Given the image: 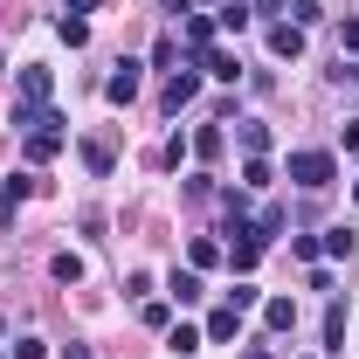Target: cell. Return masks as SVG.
I'll return each instance as SVG.
<instances>
[{
  "mask_svg": "<svg viewBox=\"0 0 359 359\" xmlns=\"http://www.w3.org/2000/svg\"><path fill=\"white\" fill-rule=\"evenodd\" d=\"M290 180H297V187H332V180H339V159H332V152H318V145H297V152H290Z\"/></svg>",
  "mask_w": 359,
  "mask_h": 359,
  "instance_id": "cell-1",
  "label": "cell"
},
{
  "mask_svg": "<svg viewBox=\"0 0 359 359\" xmlns=\"http://www.w3.org/2000/svg\"><path fill=\"white\" fill-rule=\"evenodd\" d=\"M69 118H55V125H42V132H28V166H48L62 145H69V132H62Z\"/></svg>",
  "mask_w": 359,
  "mask_h": 359,
  "instance_id": "cell-2",
  "label": "cell"
},
{
  "mask_svg": "<svg viewBox=\"0 0 359 359\" xmlns=\"http://www.w3.org/2000/svg\"><path fill=\"white\" fill-rule=\"evenodd\" d=\"M14 90H21V104H48V97H55V76H48L42 62H28V69L14 76Z\"/></svg>",
  "mask_w": 359,
  "mask_h": 359,
  "instance_id": "cell-3",
  "label": "cell"
},
{
  "mask_svg": "<svg viewBox=\"0 0 359 359\" xmlns=\"http://www.w3.org/2000/svg\"><path fill=\"white\" fill-rule=\"evenodd\" d=\"M35 194V173H14V180H0V228H14V208Z\"/></svg>",
  "mask_w": 359,
  "mask_h": 359,
  "instance_id": "cell-4",
  "label": "cell"
},
{
  "mask_svg": "<svg viewBox=\"0 0 359 359\" xmlns=\"http://www.w3.org/2000/svg\"><path fill=\"white\" fill-rule=\"evenodd\" d=\"M138 83H145V76H138V62H118V69L104 76V97H111V104H132Z\"/></svg>",
  "mask_w": 359,
  "mask_h": 359,
  "instance_id": "cell-5",
  "label": "cell"
},
{
  "mask_svg": "<svg viewBox=\"0 0 359 359\" xmlns=\"http://www.w3.org/2000/svg\"><path fill=\"white\" fill-rule=\"evenodd\" d=\"M194 97H201V62H194V69H180L173 83H166V111H173V118H180V111H187Z\"/></svg>",
  "mask_w": 359,
  "mask_h": 359,
  "instance_id": "cell-6",
  "label": "cell"
},
{
  "mask_svg": "<svg viewBox=\"0 0 359 359\" xmlns=\"http://www.w3.org/2000/svg\"><path fill=\"white\" fill-rule=\"evenodd\" d=\"M180 28H187V48H194V62H201V55L215 48V14H187Z\"/></svg>",
  "mask_w": 359,
  "mask_h": 359,
  "instance_id": "cell-7",
  "label": "cell"
},
{
  "mask_svg": "<svg viewBox=\"0 0 359 359\" xmlns=\"http://www.w3.org/2000/svg\"><path fill=\"white\" fill-rule=\"evenodd\" d=\"M269 55H283V62H297V55H304V28H290V21H276V28H269Z\"/></svg>",
  "mask_w": 359,
  "mask_h": 359,
  "instance_id": "cell-8",
  "label": "cell"
},
{
  "mask_svg": "<svg viewBox=\"0 0 359 359\" xmlns=\"http://www.w3.org/2000/svg\"><path fill=\"white\" fill-rule=\"evenodd\" d=\"M166 297H173V304H201V297H208V290H201V269H173V276H166Z\"/></svg>",
  "mask_w": 359,
  "mask_h": 359,
  "instance_id": "cell-9",
  "label": "cell"
},
{
  "mask_svg": "<svg viewBox=\"0 0 359 359\" xmlns=\"http://www.w3.org/2000/svg\"><path fill=\"white\" fill-rule=\"evenodd\" d=\"M83 166L97 180H111V166H118V145H111V138H83Z\"/></svg>",
  "mask_w": 359,
  "mask_h": 359,
  "instance_id": "cell-10",
  "label": "cell"
},
{
  "mask_svg": "<svg viewBox=\"0 0 359 359\" xmlns=\"http://www.w3.org/2000/svg\"><path fill=\"white\" fill-rule=\"evenodd\" d=\"M201 332H208L215 346H228V339L242 332V311H235V304H222V311H208V325H201Z\"/></svg>",
  "mask_w": 359,
  "mask_h": 359,
  "instance_id": "cell-11",
  "label": "cell"
},
{
  "mask_svg": "<svg viewBox=\"0 0 359 359\" xmlns=\"http://www.w3.org/2000/svg\"><path fill=\"white\" fill-rule=\"evenodd\" d=\"M235 138H242V152H249V159H263V152H269V125H263V118H242Z\"/></svg>",
  "mask_w": 359,
  "mask_h": 359,
  "instance_id": "cell-12",
  "label": "cell"
},
{
  "mask_svg": "<svg viewBox=\"0 0 359 359\" xmlns=\"http://www.w3.org/2000/svg\"><path fill=\"white\" fill-rule=\"evenodd\" d=\"M201 69H208V76H222V83H235V76H242L235 48H208V55H201Z\"/></svg>",
  "mask_w": 359,
  "mask_h": 359,
  "instance_id": "cell-13",
  "label": "cell"
},
{
  "mask_svg": "<svg viewBox=\"0 0 359 359\" xmlns=\"http://www.w3.org/2000/svg\"><path fill=\"white\" fill-rule=\"evenodd\" d=\"M263 325H269V332H290V325H297V297H269V304H263Z\"/></svg>",
  "mask_w": 359,
  "mask_h": 359,
  "instance_id": "cell-14",
  "label": "cell"
},
{
  "mask_svg": "<svg viewBox=\"0 0 359 359\" xmlns=\"http://www.w3.org/2000/svg\"><path fill=\"white\" fill-rule=\"evenodd\" d=\"M325 256H339V263H353V249H359V235L353 228H325V242H318Z\"/></svg>",
  "mask_w": 359,
  "mask_h": 359,
  "instance_id": "cell-15",
  "label": "cell"
},
{
  "mask_svg": "<svg viewBox=\"0 0 359 359\" xmlns=\"http://www.w3.org/2000/svg\"><path fill=\"white\" fill-rule=\"evenodd\" d=\"M187 263H194V269H215V263H222V242H215V235H194V242H187Z\"/></svg>",
  "mask_w": 359,
  "mask_h": 359,
  "instance_id": "cell-16",
  "label": "cell"
},
{
  "mask_svg": "<svg viewBox=\"0 0 359 359\" xmlns=\"http://www.w3.org/2000/svg\"><path fill=\"white\" fill-rule=\"evenodd\" d=\"M55 35H62L69 48H83V42H90V21H83V14H69V7H62V14H55Z\"/></svg>",
  "mask_w": 359,
  "mask_h": 359,
  "instance_id": "cell-17",
  "label": "cell"
},
{
  "mask_svg": "<svg viewBox=\"0 0 359 359\" xmlns=\"http://www.w3.org/2000/svg\"><path fill=\"white\" fill-rule=\"evenodd\" d=\"M249 21H256V7H242V0H228L222 14H215V28H228V35H242Z\"/></svg>",
  "mask_w": 359,
  "mask_h": 359,
  "instance_id": "cell-18",
  "label": "cell"
},
{
  "mask_svg": "<svg viewBox=\"0 0 359 359\" xmlns=\"http://www.w3.org/2000/svg\"><path fill=\"white\" fill-rule=\"evenodd\" d=\"M346 346V304H325V353Z\"/></svg>",
  "mask_w": 359,
  "mask_h": 359,
  "instance_id": "cell-19",
  "label": "cell"
},
{
  "mask_svg": "<svg viewBox=\"0 0 359 359\" xmlns=\"http://www.w3.org/2000/svg\"><path fill=\"white\" fill-rule=\"evenodd\" d=\"M201 346H208L201 325H173V339H166V353H201Z\"/></svg>",
  "mask_w": 359,
  "mask_h": 359,
  "instance_id": "cell-20",
  "label": "cell"
},
{
  "mask_svg": "<svg viewBox=\"0 0 359 359\" xmlns=\"http://www.w3.org/2000/svg\"><path fill=\"white\" fill-rule=\"evenodd\" d=\"M318 21H325L318 0H290V28H318Z\"/></svg>",
  "mask_w": 359,
  "mask_h": 359,
  "instance_id": "cell-21",
  "label": "cell"
},
{
  "mask_svg": "<svg viewBox=\"0 0 359 359\" xmlns=\"http://www.w3.org/2000/svg\"><path fill=\"white\" fill-rule=\"evenodd\" d=\"M48 269H55V283H76V276H83V256H76V249H62Z\"/></svg>",
  "mask_w": 359,
  "mask_h": 359,
  "instance_id": "cell-22",
  "label": "cell"
},
{
  "mask_svg": "<svg viewBox=\"0 0 359 359\" xmlns=\"http://www.w3.org/2000/svg\"><path fill=\"white\" fill-rule=\"evenodd\" d=\"M222 125H201V132H194V152H201V159H215V152H222Z\"/></svg>",
  "mask_w": 359,
  "mask_h": 359,
  "instance_id": "cell-23",
  "label": "cell"
},
{
  "mask_svg": "<svg viewBox=\"0 0 359 359\" xmlns=\"http://www.w3.org/2000/svg\"><path fill=\"white\" fill-rule=\"evenodd\" d=\"M228 304H235V311H256V304H263V290H256V283H249V276H242V283H235V290H228Z\"/></svg>",
  "mask_w": 359,
  "mask_h": 359,
  "instance_id": "cell-24",
  "label": "cell"
},
{
  "mask_svg": "<svg viewBox=\"0 0 359 359\" xmlns=\"http://www.w3.org/2000/svg\"><path fill=\"white\" fill-rule=\"evenodd\" d=\"M269 180H276V173H269V159H249V166H242V187H269Z\"/></svg>",
  "mask_w": 359,
  "mask_h": 359,
  "instance_id": "cell-25",
  "label": "cell"
},
{
  "mask_svg": "<svg viewBox=\"0 0 359 359\" xmlns=\"http://www.w3.org/2000/svg\"><path fill=\"white\" fill-rule=\"evenodd\" d=\"M14 359H48V346L42 339H14Z\"/></svg>",
  "mask_w": 359,
  "mask_h": 359,
  "instance_id": "cell-26",
  "label": "cell"
},
{
  "mask_svg": "<svg viewBox=\"0 0 359 359\" xmlns=\"http://www.w3.org/2000/svg\"><path fill=\"white\" fill-rule=\"evenodd\" d=\"M339 48H353V55H359V21H346V28H339Z\"/></svg>",
  "mask_w": 359,
  "mask_h": 359,
  "instance_id": "cell-27",
  "label": "cell"
},
{
  "mask_svg": "<svg viewBox=\"0 0 359 359\" xmlns=\"http://www.w3.org/2000/svg\"><path fill=\"white\" fill-rule=\"evenodd\" d=\"M346 152H359V118H353V125H346Z\"/></svg>",
  "mask_w": 359,
  "mask_h": 359,
  "instance_id": "cell-28",
  "label": "cell"
},
{
  "mask_svg": "<svg viewBox=\"0 0 359 359\" xmlns=\"http://www.w3.org/2000/svg\"><path fill=\"white\" fill-rule=\"evenodd\" d=\"M62 359H97V353H90V346H62Z\"/></svg>",
  "mask_w": 359,
  "mask_h": 359,
  "instance_id": "cell-29",
  "label": "cell"
},
{
  "mask_svg": "<svg viewBox=\"0 0 359 359\" xmlns=\"http://www.w3.org/2000/svg\"><path fill=\"white\" fill-rule=\"evenodd\" d=\"M90 7H97V0H69V14H90Z\"/></svg>",
  "mask_w": 359,
  "mask_h": 359,
  "instance_id": "cell-30",
  "label": "cell"
},
{
  "mask_svg": "<svg viewBox=\"0 0 359 359\" xmlns=\"http://www.w3.org/2000/svg\"><path fill=\"white\" fill-rule=\"evenodd\" d=\"M339 76H353V83H359V62H353V69H346V62H339Z\"/></svg>",
  "mask_w": 359,
  "mask_h": 359,
  "instance_id": "cell-31",
  "label": "cell"
},
{
  "mask_svg": "<svg viewBox=\"0 0 359 359\" xmlns=\"http://www.w3.org/2000/svg\"><path fill=\"white\" fill-rule=\"evenodd\" d=\"M249 359H269V353H263V346H249Z\"/></svg>",
  "mask_w": 359,
  "mask_h": 359,
  "instance_id": "cell-32",
  "label": "cell"
},
{
  "mask_svg": "<svg viewBox=\"0 0 359 359\" xmlns=\"http://www.w3.org/2000/svg\"><path fill=\"white\" fill-rule=\"evenodd\" d=\"M353 201H359V187H353Z\"/></svg>",
  "mask_w": 359,
  "mask_h": 359,
  "instance_id": "cell-33",
  "label": "cell"
}]
</instances>
